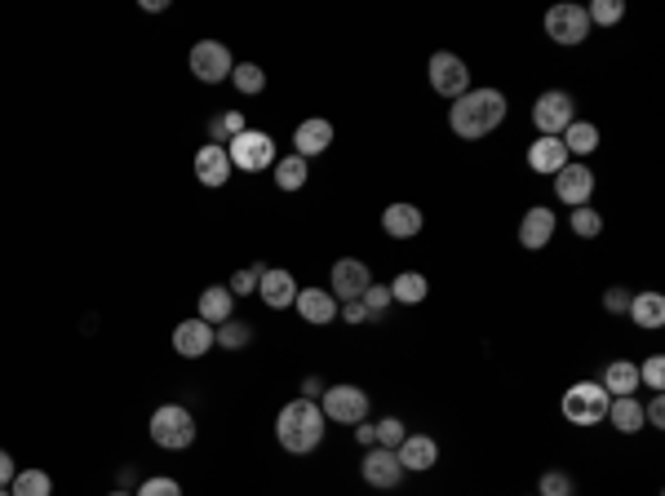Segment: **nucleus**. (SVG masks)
I'll return each instance as SVG.
<instances>
[{
	"label": "nucleus",
	"instance_id": "f257e3e1",
	"mask_svg": "<svg viewBox=\"0 0 665 496\" xmlns=\"http://www.w3.org/2000/svg\"><path fill=\"white\" fill-rule=\"evenodd\" d=\"M506 111H510V102L501 89H470L448 107V129L462 142H479L506 124Z\"/></svg>",
	"mask_w": 665,
	"mask_h": 496
},
{
	"label": "nucleus",
	"instance_id": "f03ea898",
	"mask_svg": "<svg viewBox=\"0 0 665 496\" xmlns=\"http://www.w3.org/2000/svg\"><path fill=\"white\" fill-rule=\"evenodd\" d=\"M324 430H329V421H324L320 403L311 399H289L280 408V417H275V439H280L284 452H293V457H306V452H315L324 443Z\"/></svg>",
	"mask_w": 665,
	"mask_h": 496
},
{
	"label": "nucleus",
	"instance_id": "7ed1b4c3",
	"mask_svg": "<svg viewBox=\"0 0 665 496\" xmlns=\"http://www.w3.org/2000/svg\"><path fill=\"white\" fill-rule=\"evenodd\" d=\"M608 403H612V395L599 386V381H577V386L564 390L559 412H564L568 426L590 430V426H603V417H608Z\"/></svg>",
	"mask_w": 665,
	"mask_h": 496
},
{
	"label": "nucleus",
	"instance_id": "20e7f679",
	"mask_svg": "<svg viewBox=\"0 0 665 496\" xmlns=\"http://www.w3.org/2000/svg\"><path fill=\"white\" fill-rule=\"evenodd\" d=\"M151 443L165 452H182L196 443V417H191V408H182V403H160L156 412H151Z\"/></svg>",
	"mask_w": 665,
	"mask_h": 496
},
{
	"label": "nucleus",
	"instance_id": "39448f33",
	"mask_svg": "<svg viewBox=\"0 0 665 496\" xmlns=\"http://www.w3.org/2000/svg\"><path fill=\"white\" fill-rule=\"evenodd\" d=\"M577 120V102L568 89H546L532 102V129L537 138H564V129Z\"/></svg>",
	"mask_w": 665,
	"mask_h": 496
},
{
	"label": "nucleus",
	"instance_id": "423d86ee",
	"mask_svg": "<svg viewBox=\"0 0 665 496\" xmlns=\"http://www.w3.org/2000/svg\"><path fill=\"white\" fill-rule=\"evenodd\" d=\"M426 76H431V89L439 93V98L457 102L462 93H470L475 85H470V67L462 54H448V49H439V54H431V62H426Z\"/></svg>",
	"mask_w": 665,
	"mask_h": 496
},
{
	"label": "nucleus",
	"instance_id": "0eeeda50",
	"mask_svg": "<svg viewBox=\"0 0 665 496\" xmlns=\"http://www.w3.org/2000/svg\"><path fill=\"white\" fill-rule=\"evenodd\" d=\"M227 155H231V169H244V173H262L280 160V155H275V138L262 129H244L240 138H231Z\"/></svg>",
	"mask_w": 665,
	"mask_h": 496
},
{
	"label": "nucleus",
	"instance_id": "6e6552de",
	"mask_svg": "<svg viewBox=\"0 0 665 496\" xmlns=\"http://www.w3.org/2000/svg\"><path fill=\"white\" fill-rule=\"evenodd\" d=\"M546 36L564 49H577L586 45L590 36V18H586V5H572V0H559V5L546 9Z\"/></svg>",
	"mask_w": 665,
	"mask_h": 496
},
{
	"label": "nucleus",
	"instance_id": "1a4fd4ad",
	"mask_svg": "<svg viewBox=\"0 0 665 496\" xmlns=\"http://www.w3.org/2000/svg\"><path fill=\"white\" fill-rule=\"evenodd\" d=\"M320 412H324V421H337V426H360V421H368V390L329 386L320 395Z\"/></svg>",
	"mask_w": 665,
	"mask_h": 496
},
{
	"label": "nucleus",
	"instance_id": "9d476101",
	"mask_svg": "<svg viewBox=\"0 0 665 496\" xmlns=\"http://www.w3.org/2000/svg\"><path fill=\"white\" fill-rule=\"evenodd\" d=\"M231 49L222 45V40H196L191 45V76L200 80V85H222V80H231Z\"/></svg>",
	"mask_w": 665,
	"mask_h": 496
},
{
	"label": "nucleus",
	"instance_id": "9b49d317",
	"mask_svg": "<svg viewBox=\"0 0 665 496\" xmlns=\"http://www.w3.org/2000/svg\"><path fill=\"white\" fill-rule=\"evenodd\" d=\"M360 474H364L368 488H377V492H395L399 483H404V465H399V457L386 448H364Z\"/></svg>",
	"mask_w": 665,
	"mask_h": 496
},
{
	"label": "nucleus",
	"instance_id": "f8f14e48",
	"mask_svg": "<svg viewBox=\"0 0 665 496\" xmlns=\"http://www.w3.org/2000/svg\"><path fill=\"white\" fill-rule=\"evenodd\" d=\"M555 195L568 204V209H581V204H590V195H595V169L581 160H568L564 169L555 173Z\"/></svg>",
	"mask_w": 665,
	"mask_h": 496
},
{
	"label": "nucleus",
	"instance_id": "ddd939ff",
	"mask_svg": "<svg viewBox=\"0 0 665 496\" xmlns=\"http://www.w3.org/2000/svg\"><path fill=\"white\" fill-rule=\"evenodd\" d=\"M368 284H373V271H368V262H360V257H342V262H333L329 293L337 297V302H360Z\"/></svg>",
	"mask_w": 665,
	"mask_h": 496
},
{
	"label": "nucleus",
	"instance_id": "4468645a",
	"mask_svg": "<svg viewBox=\"0 0 665 496\" xmlns=\"http://www.w3.org/2000/svg\"><path fill=\"white\" fill-rule=\"evenodd\" d=\"M559 231V217L546 209V204H532V209L519 217V248H528V253H541L550 240H555Z\"/></svg>",
	"mask_w": 665,
	"mask_h": 496
},
{
	"label": "nucleus",
	"instance_id": "2eb2a0df",
	"mask_svg": "<svg viewBox=\"0 0 665 496\" xmlns=\"http://www.w3.org/2000/svg\"><path fill=\"white\" fill-rule=\"evenodd\" d=\"M395 457H399V465H404V474H426V470H435V465H439V443L431 439V434L408 430L404 443L395 448Z\"/></svg>",
	"mask_w": 665,
	"mask_h": 496
},
{
	"label": "nucleus",
	"instance_id": "dca6fc26",
	"mask_svg": "<svg viewBox=\"0 0 665 496\" xmlns=\"http://www.w3.org/2000/svg\"><path fill=\"white\" fill-rule=\"evenodd\" d=\"M422 226H426V213L417 209V204H408V200H395V204H386V209H382V231L391 235V240H417Z\"/></svg>",
	"mask_w": 665,
	"mask_h": 496
},
{
	"label": "nucleus",
	"instance_id": "f3484780",
	"mask_svg": "<svg viewBox=\"0 0 665 496\" xmlns=\"http://www.w3.org/2000/svg\"><path fill=\"white\" fill-rule=\"evenodd\" d=\"M173 350H178L182 359H204L213 350V324H204V319H182V324L173 328Z\"/></svg>",
	"mask_w": 665,
	"mask_h": 496
},
{
	"label": "nucleus",
	"instance_id": "a211bd4d",
	"mask_svg": "<svg viewBox=\"0 0 665 496\" xmlns=\"http://www.w3.org/2000/svg\"><path fill=\"white\" fill-rule=\"evenodd\" d=\"M329 147H333V124L329 120L311 116L293 129V155H302V160H315V155H324Z\"/></svg>",
	"mask_w": 665,
	"mask_h": 496
},
{
	"label": "nucleus",
	"instance_id": "6ab92c4d",
	"mask_svg": "<svg viewBox=\"0 0 665 496\" xmlns=\"http://www.w3.org/2000/svg\"><path fill=\"white\" fill-rule=\"evenodd\" d=\"M293 306H298V315L306 319V324L324 328V324H333V319H337V306H342V302H337L329 288L315 284V288H298V302H293Z\"/></svg>",
	"mask_w": 665,
	"mask_h": 496
},
{
	"label": "nucleus",
	"instance_id": "aec40b11",
	"mask_svg": "<svg viewBox=\"0 0 665 496\" xmlns=\"http://www.w3.org/2000/svg\"><path fill=\"white\" fill-rule=\"evenodd\" d=\"M258 297L271 310H289L293 302H298V279H293L289 271H280V266H266V275L258 279Z\"/></svg>",
	"mask_w": 665,
	"mask_h": 496
},
{
	"label": "nucleus",
	"instance_id": "412c9836",
	"mask_svg": "<svg viewBox=\"0 0 665 496\" xmlns=\"http://www.w3.org/2000/svg\"><path fill=\"white\" fill-rule=\"evenodd\" d=\"M196 178H200V186H227L231 182V155H227V147H213V142H204V147L196 151Z\"/></svg>",
	"mask_w": 665,
	"mask_h": 496
},
{
	"label": "nucleus",
	"instance_id": "4be33fe9",
	"mask_svg": "<svg viewBox=\"0 0 665 496\" xmlns=\"http://www.w3.org/2000/svg\"><path fill=\"white\" fill-rule=\"evenodd\" d=\"M564 164H568V151H564V142H559V138H537L528 147V169L541 173V178H555Z\"/></svg>",
	"mask_w": 665,
	"mask_h": 496
},
{
	"label": "nucleus",
	"instance_id": "5701e85b",
	"mask_svg": "<svg viewBox=\"0 0 665 496\" xmlns=\"http://www.w3.org/2000/svg\"><path fill=\"white\" fill-rule=\"evenodd\" d=\"M196 310H200L196 319H204V324H213V328L227 324V319H235V297H231V288H227V284L204 288L200 302H196Z\"/></svg>",
	"mask_w": 665,
	"mask_h": 496
},
{
	"label": "nucleus",
	"instance_id": "b1692460",
	"mask_svg": "<svg viewBox=\"0 0 665 496\" xmlns=\"http://www.w3.org/2000/svg\"><path fill=\"white\" fill-rule=\"evenodd\" d=\"M608 421L612 430L617 434H639L643 426H648V421H643V403H639V395H621V399H612L608 403Z\"/></svg>",
	"mask_w": 665,
	"mask_h": 496
},
{
	"label": "nucleus",
	"instance_id": "393cba45",
	"mask_svg": "<svg viewBox=\"0 0 665 496\" xmlns=\"http://www.w3.org/2000/svg\"><path fill=\"white\" fill-rule=\"evenodd\" d=\"M386 288H391V302H399V306H422L431 297V284H426L422 271H399Z\"/></svg>",
	"mask_w": 665,
	"mask_h": 496
},
{
	"label": "nucleus",
	"instance_id": "a878e982",
	"mask_svg": "<svg viewBox=\"0 0 665 496\" xmlns=\"http://www.w3.org/2000/svg\"><path fill=\"white\" fill-rule=\"evenodd\" d=\"M599 386L608 390L612 399L634 395V390H639V364H630V359H612V364L603 368V381H599Z\"/></svg>",
	"mask_w": 665,
	"mask_h": 496
},
{
	"label": "nucleus",
	"instance_id": "bb28decb",
	"mask_svg": "<svg viewBox=\"0 0 665 496\" xmlns=\"http://www.w3.org/2000/svg\"><path fill=\"white\" fill-rule=\"evenodd\" d=\"M626 315L634 319L639 328H648V333H657V328L665 324V297L661 293H634L630 297V310Z\"/></svg>",
	"mask_w": 665,
	"mask_h": 496
},
{
	"label": "nucleus",
	"instance_id": "cd10ccee",
	"mask_svg": "<svg viewBox=\"0 0 665 496\" xmlns=\"http://www.w3.org/2000/svg\"><path fill=\"white\" fill-rule=\"evenodd\" d=\"M559 142H564L568 160H572V155H595V151H599V129H595L590 120H572Z\"/></svg>",
	"mask_w": 665,
	"mask_h": 496
},
{
	"label": "nucleus",
	"instance_id": "c85d7f7f",
	"mask_svg": "<svg viewBox=\"0 0 665 496\" xmlns=\"http://www.w3.org/2000/svg\"><path fill=\"white\" fill-rule=\"evenodd\" d=\"M271 169H275V186H280V191H302L306 178H311L306 160H302V155H293V151L284 155V160H275Z\"/></svg>",
	"mask_w": 665,
	"mask_h": 496
},
{
	"label": "nucleus",
	"instance_id": "c756f323",
	"mask_svg": "<svg viewBox=\"0 0 665 496\" xmlns=\"http://www.w3.org/2000/svg\"><path fill=\"white\" fill-rule=\"evenodd\" d=\"M249 341H253L249 319H227V324L213 328V346H218V350H244Z\"/></svg>",
	"mask_w": 665,
	"mask_h": 496
},
{
	"label": "nucleus",
	"instance_id": "7c9ffc66",
	"mask_svg": "<svg viewBox=\"0 0 665 496\" xmlns=\"http://www.w3.org/2000/svg\"><path fill=\"white\" fill-rule=\"evenodd\" d=\"M9 496H54V479L45 470H18L14 483H9Z\"/></svg>",
	"mask_w": 665,
	"mask_h": 496
},
{
	"label": "nucleus",
	"instance_id": "2f4dec72",
	"mask_svg": "<svg viewBox=\"0 0 665 496\" xmlns=\"http://www.w3.org/2000/svg\"><path fill=\"white\" fill-rule=\"evenodd\" d=\"M249 129V120H244V111H222V116L209 120V142L213 147H227L231 138H240V133Z\"/></svg>",
	"mask_w": 665,
	"mask_h": 496
},
{
	"label": "nucleus",
	"instance_id": "473e14b6",
	"mask_svg": "<svg viewBox=\"0 0 665 496\" xmlns=\"http://www.w3.org/2000/svg\"><path fill=\"white\" fill-rule=\"evenodd\" d=\"M231 85L244 93V98H253V93L266 89V71L258 67V62H235L231 67Z\"/></svg>",
	"mask_w": 665,
	"mask_h": 496
},
{
	"label": "nucleus",
	"instance_id": "72a5a7b5",
	"mask_svg": "<svg viewBox=\"0 0 665 496\" xmlns=\"http://www.w3.org/2000/svg\"><path fill=\"white\" fill-rule=\"evenodd\" d=\"M568 226L577 240H595V235H603V213L590 209V204H581V209L568 213Z\"/></svg>",
	"mask_w": 665,
	"mask_h": 496
},
{
	"label": "nucleus",
	"instance_id": "f704fd0d",
	"mask_svg": "<svg viewBox=\"0 0 665 496\" xmlns=\"http://www.w3.org/2000/svg\"><path fill=\"white\" fill-rule=\"evenodd\" d=\"M586 18H590V27H612L626 18V5H621V0H590Z\"/></svg>",
	"mask_w": 665,
	"mask_h": 496
},
{
	"label": "nucleus",
	"instance_id": "c9c22d12",
	"mask_svg": "<svg viewBox=\"0 0 665 496\" xmlns=\"http://www.w3.org/2000/svg\"><path fill=\"white\" fill-rule=\"evenodd\" d=\"M360 302H364V310H368V324H373V319H382L386 310H391V288H386V284H368Z\"/></svg>",
	"mask_w": 665,
	"mask_h": 496
},
{
	"label": "nucleus",
	"instance_id": "e433bc0d",
	"mask_svg": "<svg viewBox=\"0 0 665 496\" xmlns=\"http://www.w3.org/2000/svg\"><path fill=\"white\" fill-rule=\"evenodd\" d=\"M262 275H266V262H253L249 271H235V275H231V284H227V288H231V297H249V293H258V279H262Z\"/></svg>",
	"mask_w": 665,
	"mask_h": 496
},
{
	"label": "nucleus",
	"instance_id": "4c0bfd02",
	"mask_svg": "<svg viewBox=\"0 0 665 496\" xmlns=\"http://www.w3.org/2000/svg\"><path fill=\"white\" fill-rule=\"evenodd\" d=\"M639 386H648L652 395H661V390H665V359L661 355H648L639 364Z\"/></svg>",
	"mask_w": 665,
	"mask_h": 496
},
{
	"label": "nucleus",
	"instance_id": "58836bf2",
	"mask_svg": "<svg viewBox=\"0 0 665 496\" xmlns=\"http://www.w3.org/2000/svg\"><path fill=\"white\" fill-rule=\"evenodd\" d=\"M373 426H377V448H386V452H395L399 443H404V434H408L399 417H382V421H373Z\"/></svg>",
	"mask_w": 665,
	"mask_h": 496
},
{
	"label": "nucleus",
	"instance_id": "ea45409f",
	"mask_svg": "<svg viewBox=\"0 0 665 496\" xmlns=\"http://www.w3.org/2000/svg\"><path fill=\"white\" fill-rule=\"evenodd\" d=\"M133 496H182V483L169 479V474H151V479L138 483V492Z\"/></svg>",
	"mask_w": 665,
	"mask_h": 496
},
{
	"label": "nucleus",
	"instance_id": "a19ab883",
	"mask_svg": "<svg viewBox=\"0 0 665 496\" xmlns=\"http://www.w3.org/2000/svg\"><path fill=\"white\" fill-rule=\"evenodd\" d=\"M537 496H572V474L564 470H546L537 483Z\"/></svg>",
	"mask_w": 665,
	"mask_h": 496
},
{
	"label": "nucleus",
	"instance_id": "79ce46f5",
	"mask_svg": "<svg viewBox=\"0 0 665 496\" xmlns=\"http://www.w3.org/2000/svg\"><path fill=\"white\" fill-rule=\"evenodd\" d=\"M630 288H608V293H603V310H608V315H626L630 310Z\"/></svg>",
	"mask_w": 665,
	"mask_h": 496
},
{
	"label": "nucleus",
	"instance_id": "37998d69",
	"mask_svg": "<svg viewBox=\"0 0 665 496\" xmlns=\"http://www.w3.org/2000/svg\"><path fill=\"white\" fill-rule=\"evenodd\" d=\"M643 421H648L652 430H661V426H665V399H661V395H652L648 403H643Z\"/></svg>",
	"mask_w": 665,
	"mask_h": 496
},
{
	"label": "nucleus",
	"instance_id": "c03bdc74",
	"mask_svg": "<svg viewBox=\"0 0 665 496\" xmlns=\"http://www.w3.org/2000/svg\"><path fill=\"white\" fill-rule=\"evenodd\" d=\"M337 319H346V324H368V310H364V302H342L337 306Z\"/></svg>",
	"mask_w": 665,
	"mask_h": 496
},
{
	"label": "nucleus",
	"instance_id": "a18cd8bd",
	"mask_svg": "<svg viewBox=\"0 0 665 496\" xmlns=\"http://www.w3.org/2000/svg\"><path fill=\"white\" fill-rule=\"evenodd\" d=\"M14 474H18V465H14V457H9L5 448H0V488H9L14 483Z\"/></svg>",
	"mask_w": 665,
	"mask_h": 496
},
{
	"label": "nucleus",
	"instance_id": "49530a36",
	"mask_svg": "<svg viewBox=\"0 0 665 496\" xmlns=\"http://www.w3.org/2000/svg\"><path fill=\"white\" fill-rule=\"evenodd\" d=\"M355 443H360V448H377V426L360 421V426H355Z\"/></svg>",
	"mask_w": 665,
	"mask_h": 496
},
{
	"label": "nucleus",
	"instance_id": "de8ad7c7",
	"mask_svg": "<svg viewBox=\"0 0 665 496\" xmlns=\"http://www.w3.org/2000/svg\"><path fill=\"white\" fill-rule=\"evenodd\" d=\"M324 390H329V386H324L320 377H306V381H302V399H311V403H320Z\"/></svg>",
	"mask_w": 665,
	"mask_h": 496
},
{
	"label": "nucleus",
	"instance_id": "09e8293b",
	"mask_svg": "<svg viewBox=\"0 0 665 496\" xmlns=\"http://www.w3.org/2000/svg\"><path fill=\"white\" fill-rule=\"evenodd\" d=\"M138 5L147 9V14H165V9H169V0H138Z\"/></svg>",
	"mask_w": 665,
	"mask_h": 496
},
{
	"label": "nucleus",
	"instance_id": "8fccbe9b",
	"mask_svg": "<svg viewBox=\"0 0 665 496\" xmlns=\"http://www.w3.org/2000/svg\"><path fill=\"white\" fill-rule=\"evenodd\" d=\"M107 496H133L129 488H116V492H107Z\"/></svg>",
	"mask_w": 665,
	"mask_h": 496
},
{
	"label": "nucleus",
	"instance_id": "3c124183",
	"mask_svg": "<svg viewBox=\"0 0 665 496\" xmlns=\"http://www.w3.org/2000/svg\"><path fill=\"white\" fill-rule=\"evenodd\" d=\"M0 496H9V488H0Z\"/></svg>",
	"mask_w": 665,
	"mask_h": 496
},
{
	"label": "nucleus",
	"instance_id": "603ef678",
	"mask_svg": "<svg viewBox=\"0 0 665 496\" xmlns=\"http://www.w3.org/2000/svg\"><path fill=\"white\" fill-rule=\"evenodd\" d=\"M532 496H537V492H532Z\"/></svg>",
	"mask_w": 665,
	"mask_h": 496
}]
</instances>
